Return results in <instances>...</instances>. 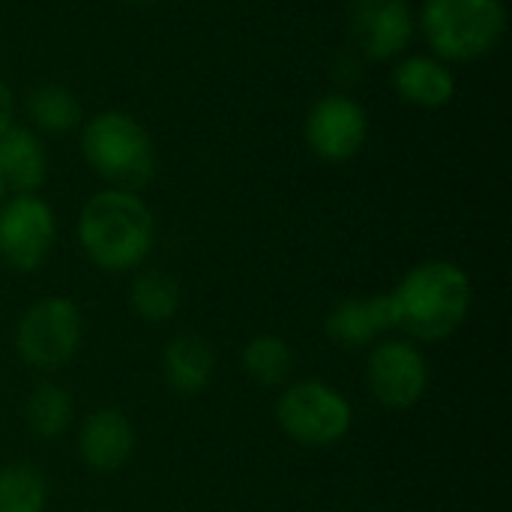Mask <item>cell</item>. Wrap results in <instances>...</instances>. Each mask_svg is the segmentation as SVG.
<instances>
[{
    "label": "cell",
    "instance_id": "cell-2",
    "mask_svg": "<svg viewBox=\"0 0 512 512\" xmlns=\"http://www.w3.org/2000/svg\"><path fill=\"white\" fill-rule=\"evenodd\" d=\"M153 240V213L138 192L102 189L81 207L78 243L90 264L105 273L138 270L150 258Z\"/></svg>",
    "mask_w": 512,
    "mask_h": 512
},
{
    "label": "cell",
    "instance_id": "cell-9",
    "mask_svg": "<svg viewBox=\"0 0 512 512\" xmlns=\"http://www.w3.org/2000/svg\"><path fill=\"white\" fill-rule=\"evenodd\" d=\"M303 138L321 162H348L366 147L369 114L345 93L321 96L306 114Z\"/></svg>",
    "mask_w": 512,
    "mask_h": 512
},
{
    "label": "cell",
    "instance_id": "cell-10",
    "mask_svg": "<svg viewBox=\"0 0 512 512\" xmlns=\"http://www.w3.org/2000/svg\"><path fill=\"white\" fill-rule=\"evenodd\" d=\"M348 27L372 60H393L414 42L417 12L408 0H348Z\"/></svg>",
    "mask_w": 512,
    "mask_h": 512
},
{
    "label": "cell",
    "instance_id": "cell-23",
    "mask_svg": "<svg viewBox=\"0 0 512 512\" xmlns=\"http://www.w3.org/2000/svg\"><path fill=\"white\" fill-rule=\"evenodd\" d=\"M3 198H6V189H3V183H0V204H3Z\"/></svg>",
    "mask_w": 512,
    "mask_h": 512
},
{
    "label": "cell",
    "instance_id": "cell-21",
    "mask_svg": "<svg viewBox=\"0 0 512 512\" xmlns=\"http://www.w3.org/2000/svg\"><path fill=\"white\" fill-rule=\"evenodd\" d=\"M15 123V99L12 90L6 87V81L0 78V135Z\"/></svg>",
    "mask_w": 512,
    "mask_h": 512
},
{
    "label": "cell",
    "instance_id": "cell-22",
    "mask_svg": "<svg viewBox=\"0 0 512 512\" xmlns=\"http://www.w3.org/2000/svg\"><path fill=\"white\" fill-rule=\"evenodd\" d=\"M123 3H132V6H153V3H159V0H123Z\"/></svg>",
    "mask_w": 512,
    "mask_h": 512
},
{
    "label": "cell",
    "instance_id": "cell-13",
    "mask_svg": "<svg viewBox=\"0 0 512 512\" xmlns=\"http://www.w3.org/2000/svg\"><path fill=\"white\" fill-rule=\"evenodd\" d=\"M48 177V153L27 126H9L0 135V183L12 195H36Z\"/></svg>",
    "mask_w": 512,
    "mask_h": 512
},
{
    "label": "cell",
    "instance_id": "cell-14",
    "mask_svg": "<svg viewBox=\"0 0 512 512\" xmlns=\"http://www.w3.org/2000/svg\"><path fill=\"white\" fill-rule=\"evenodd\" d=\"M393 90L417 108H444L456 96V75L435 54H411L393 66Z\"/></svg>",
    "mask_w": 512,
    "mask_h": 512
},
{
    "label": "cell",
    "instance_id": "cell-16",
    "mask_svg": "<svg viewBox=\"0 0 512 512\" xmlns=\"http://www.w3.org/2000/svg\"><path fill=\"white\" fill-rule=\"evenodd\" d=\"M24 114L39 132H48V135H63L75 129L84 117L78 96L66 84H57V81L30 87L24 99Z\"/></svg>",
    "mask_w": 512,
    "mask_h": 512
},
{
    "label": "cell",
    "instance_id": "cell-1",
    "mask_svg": "<svg viewBox=\"0 0 512 512\" xmlns=\"http://www.w3.org/2000/svg\"><path fill=\"white\" fill-rule=\"evenodd\" d=\"M396 330L411 342H444L468 318L474 288L468 273L447 258H432L411 267L396 291H390Z\"/></svg>",
    "mask_w": 512,
    "mask_h": 512
},
{
    "label": "cell",
    "instance_id": "cell-7",
    "mask_svg": "<svg viewBox=\"0 0 512 512\" xmlns=\"http://www.w3.org/2000/svg\"><path fill=\"white\" fill-rule=\"evenodd\" d=\"M57 240V219L39 195H12L0 204V261L15 273L39 270Z\"/></svg>",
    "mask_w": 512,
    "mask_h": 512
},
{
    "label": "cell",
    "instance_id": "cell-4",
    "mask_svg": "<svg viewBox=\"0 0 512 512\" xmlns=\"http://www.w3.org/2000/svg\"><path fill=\"white\" fill-rule=\"evenodd\" d=\"M417 27L438 60L471 63L501 45L507 6L501 0H426Z\"/></svg>",
    "mask_w": 512,
    "mask_h": 512
},
{
    "label": "cell",
    "instance_id": "cell-12",
    "mask_svg": "<svg viewBox=\"0 0 512 512\" xmlns=\"http://www.w3.org/2000/svg\"><path fill=\"white\" fill-rule=\"evenodd\" d=\"M390 330H396L390 294L339 300L324 321L327 339L345 351H363V348L381 342V336Z\"/></svg>",
    "mask_w": 512,
    "mask_h": 512
},
{
    "label": "cell",
    "instance_id": "cell-6",
    "mask_svg": "<svg viewBox=\"0 0 512 512\" xmlns=\"http://www.w3.org/2000/svg\"><path fill=\"white\" fill-rule=\"evenodd\" d=\"M84 318L69 297H42L18 318L15 351L36 372L63 369L81 348Z\"/></svg>",
    "mask_w": 512,
    "mask_h": 512
},
{
    "label": "cell",
    "instance_id": "cell-3",
    "mask_svg": "<svg viewBox=\"0 0 512 512\" xmlns=\"http://www.w3.org/2000/svg\"><path fill=\"white\" fill-rule=\"evenodd\" d=\"M81 156L108 189L138 192L156 174L150 132L129 111H99L81 129Z\"/></svg>",
    "mask_w": 512,
    "mask_h": 512
},
{
    "label": "cell",
    "instance_id": "cell-18",
    "mask_svg": "<svg viewBox=\"0 0 512 512\" xmlns=\"http://www.w3.org/2000/svg\"><path fill=\"white\" fill-rule=\"evenodd\" d=\"M72 417H75V402L69 390L51 381L39 384L24 402V423L42 441L60 438L69 429Z\"/></svg>",
    "mask_w": 512,
    "mask_h": 512
},
{
    "label": "cell",
    "instance_id": "cell-15",
    "mask_svg": "<svg viewBox=\"0 0 512 512\" xmlns=\"http://www.w3.org/2000/svg\"><path fill=\"white\" fill-rule=\"evenodd\" d=\"M162 372H165V384L171 387V393L192 399L201 396L216 372V354L213 345L204 336L195 333H180L165 345L162 354Z\"/></svg>",
    "mask_w": 512,
    "mask_h": 512
},
{
    "label": "cell",
    "instance_id": "cell-8",
    "mask_svg": "<svg viewBox=\"0 0 512 512\" xmlns=\"http://www.w3.org/2000/svg\"><path fill=\"white\" fill-rule=\"evenodd\" d=\"M366 384L384 408H414L429 387L426 354L411 339H381L369 351Z\"/></svg>",
    "mask_w": 512,
    "mask_h": 512
},
{
    "label": "cell",
    "instance_id": "cell-11",
    "mask_svg": "<svg viewBox=\"0 0 512 512\" xmlns=\"http://www.w3.org/2000/svg\"><path fill=\"white\" fill-rule=\"evenodd\" d=\"M135 453V426L117 408H96L78 429V456L96 474L120 471Z\"/></svg>",
    "mask_w": 512,
    "mask_h": 512
},
{
    "label": "cell",
    "instance_id": "cell-20",
    "mask_svg": "<svg viewBox=\"0 0 512 512\" xmlns=\"http://www.w3.org/2000/svg\"><path fill=\"white\" fill-rule=\"evenodd\" d=\"M45 504L48 483L33 465L12 462L0 468V512H45Z\"/></svg>",
    "mask_w": 512,
    "mask_h": 512
},
{
    "label": "cell",
    "instance_id": "cell-19",
    "mask_svg": "<svg viewBox=\"0 0 512 512\" xmlns=\"http://www.w3.org/2000/svg\"><path fill=\"white\" fill-rule=\"evenodd\" d=\"M240 366L258 387H282L294 372V354L282 336L264 333L246 342Z\"/></svg>",
    "mask_w": 512,
    "mask_h": 512
},
{
    "label": "cell",
    "instance_id": "cell-5",
    "mask_svg": "<svg viewBox=\"0 0 512 512\" xmlns=\"http://www.w3.org/2000/svg\"><path fill=\"white\" fill-rule=\"evenodd\" d=\"M276 423L294 444L324 450L345 441L354 423V411L336 387L318 378H306L282 390L276 402Z\"/></svg>",
    "mask_w": 512,
    "mask_h": 512
},
{
    "label": "cell",
    "instance_id": "cell-17",
    "mask_svg": "<svg viewBox=\"0 0 512 512\" xmlns=\"http://www.w3.org/2000/svg\"><path fill=\"white\" fill-rule=\"evenodd\" d=\"M129 306L144 324H165L180 309V285L165 270H144L129 285Z\"/></svg>",
    "mask_w": 512,
    "mask_h": 512
}]
</instances>
